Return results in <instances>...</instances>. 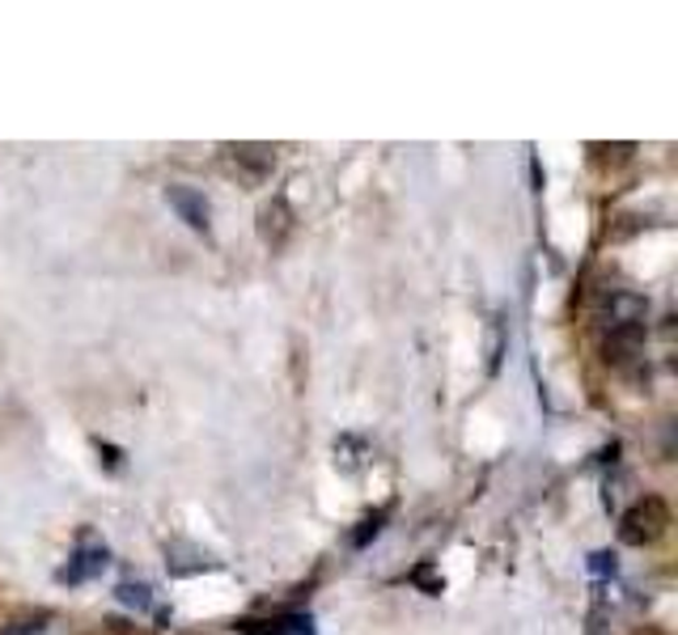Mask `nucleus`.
<instances>
[{
    "label": "nucleus",
    "instance_id": "2",
    "mask_svg": "<svg viewBox=\"0 0 678 635\" xmlns=\"http://www.w3.org/2000/svg\"><path fill=\"white\" fill-rule=\"evenodd\" d=\"M226 170L246 187H263L276 170V149L272 145H226Z\"/></svg>",
    "mask_w": 678,
    "mask_h": 635
},
{
    "label": "nucleus",
    "instance_id": "6",
    "mask_svg": "<svg viewBox=\"0 0 678 635\" xmlns=\"http://www.w3.org/2000/svg\"><path fill=\"white\" fill-rule=\"evenodd\" d=\"M165 199H170V208L192 224L195 233H208V217H212V208H208V199H204L199 190L174 183V187H165Z\"/></svg>",
    "mask_w": 678,
    "mask_h": 635
},
{
    "label": "nucleus",
    "instance_id": "10",
    "mask_svg": "<svg viewBox=\"0 0 678 635\" xmlns=\"http://www.w3.org/2000/svg\"><path fill=\"white\" fill-rule=\"evenodd\" d=\"M335 462L344 466V471H356L360 462H365V444L353 441V437H344V441H335Z\"/></svg>",
    "mask_w": 678,
    "mask_h": 635
},
{
    "label": "nucleus",
    "instance_id": "5",
    "mask_svg": "<svg viewBox=\"0 0 678 635\" xmlns=\"http://www.w3.org/2000/svg\"><path fill=\"white\" fill-rule=\"evenodd\" d=\"M645 297H636V292H611L602 305V318L611 331H645Z\"/></svg>",
    "mask_w": 678,
    "mask_h": 635
},
{
    "label": "nucleus",
    "instance_id": "11",
    "mask_svg": "<svg viewBox=\"0 0 678 635\" xmlns=\"http://www.w3.org/2000/svg\"><path fill=\"white\" fill-rule=\"evenodd\" d=\"M149 593H153V589H149V585H140V580H124V585H119V602L136 605V610H149V605H153Z\"/></svg>",
    "mask_w": 678,
    "mask_h": 635
},
{
    "label": "nucleus",
    "instance_id": "13",
    "mask_svg": "<svg viewBox=\"0 0 678 635\" xmlns=\"http://www.w3.org/2000/svg\"><path fill=\"white\" fill-rule=\"evenodd\" d=\"M382 521H387V512H374V517H365V521H360V530H356V534H353L356 546H365V542L374 539V534L382 530Z\"/></svg>",
    "mask_w": 678,
    "mask_h": 635
},
{
    "label": "nucleus",
    "instance_id": "8",
    "mask_svg": "<svg viewBox=\"0 0 678 635\" xmlns=\"http://www.w3.org/2000/svg\"><path fill=\"white\" fill-rule=\"evenodd\" d=\"M641 339H645V331H611L602 351H607L611 365H632L641 356Z\"/></svg>",
    "mask_w": 678,
    "mask_h": 635
},
{
    "label": "nucleus",
    "instance_id": "15",
    "mask_svg": "<svg viewBox=\"0 0 678 635\" xmlns=\"http://www.w3.org/2000/svg\"><path fill=\"white\" fill-rule=\"evenodd\" d=\"M589 635H611V627H607V610H602V605L589 614Z\"/></svg>",
    "mask_w": 678,
    "mask_h": 635
},
{
    "label": "nucleus",
    "instance_id": "1",
    "mask_svg": "<svg viewBox=\"0 0 678 635\" xmlns=\"http://www.w3.org/2000/svg\"><path fill=\"white\" fill-rule=\"evenodd\" d=\"M666 530H670V508L662 496H641L619 517V542L623 546H653Z\"/></svg>",
    "mask_w": 678,
    "mask_h": 635
},
{
    "label": "nucleus",
    "instance_id": "3",
    "mask_svg": "<svg viewBox=\"0 0 678 635\" xmlns=\"http://www.w3.org/2000/svg\"><path fill=\"white\" fill-rule=\"evenodd\" d=\"M106 564H111L106 542L94 539V534H81V539H77V551H72V559H68V568L60 572V580H65V585H85V580L97 576Z\"/></svg>",
    "mask_w": 678,
    "mask_h": 635
},
{
    "label": "nucleus",
    "instance_id": "14",
    "mask_svg": "<svg viewBox=\"0 0 678 635\" xmlns=\"http://www.w3.org/2000/svg\"><path fill=\"white\" fill-rule=\"evenodd\" d=\"M412 580L421 585L424 593H441V580L433 576V568H416V572H412Z\"/></svg>",
    "mask_w": 678,
    "mask_h": 635
},
{
    "label": "nucleus",
    "instance_id": "12",
    "mask_svg": "<svg viewBox=\"0 0 678 635\" xmlns=\"http://www.w3.org/2000/svg\"><path fill=\"white\" fill-rule=\"evenodd\" d=\"M267 635H314V623H310L306 614H289V619H280L276 627H267Z\"/></svg>",
    "mask_w": 678,
    "mask_h": 635
},
{
    "label": "nucleus",
    "instance_id": "4",
    "mask_svg": "<svg viewBox=\"0 0 678 635\" xmlns=\"http://www.w3.org/2000/svg\"><path fill=\"white\" fill-rule=\"evenodd\" d=\"M292 233V208L285 195H272L263 208H258V238H263V246H272V251H280L285 242H289Z\"/></svg>",
    "mask_w": 678,
    "mask_h": 635
},
{
    "label": "nucleus",
    "instance_id": "7",
    "mask_svg": "<svg viewBox=\"0 0 678 635\" xmlns=\"http://www.w3.org/2000/svg\"><path fill=\"white\" fill-rule=\"evenodd\" d=\"M165 564H170L174 576H192V572L217 568V559H212L208 551L192 546V542H170V546H165Z\"/></svg>",
    "mask_w": 678,
    "mask_h": 635
},
{
    "label": "nucleus",
    "instance_id": "16",
    "mask_svg": "<svg viewBox=\"0 0 678 635\" xmlns=\"http://www.w3.org/2000/svg\"><path fill=\"white\" fill-rule=\"evenodd\" d=\"M636 635H666V632H657V627H645V632H636Z\"/></svg>",
    "mask_w": 678,
    "mask_h": 635
},
{
    "label": "nucleus",
    "instance_id": "9",
    "mask_svg": "<svg viewBox=\"0 0 678 635\" xmlns=\"http://www.w3.org/2000/svg\"><path fill=\"white\" fill-rule=\"evenodd\" d=\"M47 619H51V614H43V610H38V614H22V619H13L0 635H43L47 632Z\"/></svg>",
    "mask_w": 678,
    "mask_h": 635
}]
</instances>
